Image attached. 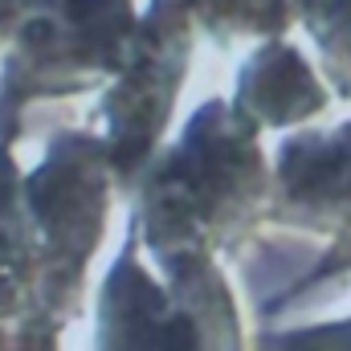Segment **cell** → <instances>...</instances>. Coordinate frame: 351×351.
Wrapping results in <instances>:
<instances>
[{"label":"cell","instance_id":"1","mask_svg":"<svg viewBox=\"0 0 351 351\" xmlns=\"http://www.w3.org/2000/svg\"><path fill=\"white\" fill-rule=\"evenodd\" d=\"M262 188V160L254 147V131L221 127V110H200L184 143L168 156L164 172L152 180L147 196V245L160 250L164 262L204 258L208 245L225 241V233L254 208V192Z\"/></svg>","mask_w":351,"mask_h":351},{"label":"cell","instance_id":"2","mask_svg":"<svg viewBox=\"0 0 351 351\" xmlns=\"http://www.w3.org/2000/svg\"><path fill=\"white\" fill-rule=\"evenodd\" d=\"M21 66L8 70L4 90L21 82V98L37 90L82 86L102 70L131 62L139 29L131 25L127 0H37L21 25Z\"/></svg>","mask_w":351,"mask_h":351},{"label":"cell","instance_id":"3","mask_svg":"<svg viewBox=\"0 0 351 351\" xmlns=\"http://www.w3.org/2000/svg\"><path fill=\"white\" fill-rule=\"evenodd\" d=\"M12 8H16V0H0V25L12 16Z\"/></svg>","mask_w":351,"mask_h":351}]
</instances>
